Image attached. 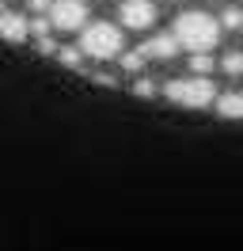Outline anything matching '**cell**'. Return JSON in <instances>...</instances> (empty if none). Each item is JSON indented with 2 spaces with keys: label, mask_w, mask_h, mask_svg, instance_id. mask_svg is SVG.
Returning <instances> with one entry per match:
<instances>
[{
  "label": "cell",
  "mask_w": 243,
  "mask_h": 251,
  "mask_svg": "<svg viewBox=\"0 0 243 251\" xmlns=\"http://www.w3.org/2000/svg\"><path fill=\"white\" fill-rule=\"evenodd\" d=\"M118 19H122V27H129V31H148L156 23V4L152 0H122Z\"/></svg>",
  "instance_id": "obj_5"
},
{
  "label": "cell",
  "mask_w": 243,
  "mask_h": 251,
  "mask_svg": "<svg viewBox=\"0 0 243 251\" xmlns=\"http://www.w3.org/2000/svg\"><path fill=\"white\" fill-rule=\"evenodd\" d=\"M141 53H145V61H148V57L171 61V57L179 53V42H175V34H156V38H148V42L141 46Z\"/></svg>",
  "instance_id": "obj_6"
},
{
  "label": "cell",
  "mask_w": 243,
  "mask_h": 251,
  "mask_svg": "<svg viewBox=\"0 0 243 251\" xmlns=\"http://www.w3.org/2000/svg\"><path fill=\"white\" fill-rule=\"evenodd\" d=\"M80 53L91 61H110L122 53V31L114 23H88L80 34Z\"/></svg>",
  "instance_id": "obj_3"
},
{
  "label": "cell",
  "mask_w": 243,
  "mask_h": 251,
  "mask_svg": "<svg viewBox=\"0 0 243 251\" xmlns=\"http://www.w3.org/2000/svg\"><path fill=\"white\" fill-rule=\"evenodd\" d=\"M175 42L179 50H190V53H209L217 42H220V23L205 12H182L175 19Z\"/></svg>",
  "instance_id": "obj_1"
},
{
  "label": "cell",
  "mask_w": 243,
  "mask_h": 251,
  "mask_svg": "<svg viewBox=\"0 0 243 251\" xmlns=\"http://www.w3.org/2000/svg\"><path fill=\"white\" fill-rule=\"evenodd\" d=\"M190 69H194L197 76H205V73H213V57L209 53H194V57H190Z\"/></svg>",
  "instance_id": "obj_13"
},
{
  "label": "cell",
  "mask_w": 243,
  "mask_h": 251,
  "mask_svg": "<svg viewBox=\"0 0 243 251\" xmlns=\"http://www.w3.org/2000/svg\"><path fill=\"white\" fill-rule=\"evenodd\" d=\"M27 31L34 34V38H49V23H46V16H34V19H27Z\"/></svg>",
  "instance_id": "obj_14"
},
{
  "label": "cell",
  "mask_w": 243,
  "mask_h": 251,
  "mask_svg": "<svg viewBox=\"0 0 243 251\" xmlns=\"http://www.w3.org/2000/svg\"><path fill=\"white\" fill-rule=\"evenodd\" d=\"M133 92H137V95H156V84H152V80H137Z\"/></svg>",
  "instance_id": "obj_15"
},
{
  "label": "cell",
  "mask_w": 243,
  "mask_h": 251,
  "mask_svg": "<svg viewBox=\"0 0 243 251\" xmlns=\"http://www.w3.org/2000/svg\"><path fill=\"white\" fill-rule=\"evenodd\" d=\"M49 4H53V0H30V12H38V16H46V12H49Z\"/></svg>",
  "instance_id": "obj_16"
},
{
  "label": "cell",
  "mask_w": 243,
  "mask_h": 251,
  "mask_svg": "<svg viewBox=\"0 0 243 251\" xmlns=\"http://www.w3.org/2000/svg\"><path fill=\"white\" fill-rule=\"evenodd\" d=\"M220 27H228V31L243 27V8H224V16H220Z\"/></svg>",
  "instance_id": "obj_12"
},
{
  "label": "cell",
  "mask_w": 243,
  "mask_h": 251,
  "mask_svg": "<svg viewBox=\"0 0 243 251\" xmlns=\"http://www.w3.org/2000/svg\"><path fill=\"white\" fill-rule=\"evenodd\" d=\"M49 27H57V31H84L88 27V4L84 0H53L49 4Z\"/></svg>",
  "instance_id": "obj_4"
},
{
  "label": "cell",
  "mask_w": 243,
  "mask_h": 251,
  "mask_svg": "<svg viewBox=\"0 0 243 251\" xmlns=\"http://www.w3.org/2000/svg\"><path fill=\"white\" fill-rule=\"evenodd\" d=\"M122 57V69L125 73H141V65H145V53L141 50H133V53H118Z\"/></svg>",
  "instance_id": "obj_11"
},
{
  "label": "cell",
  "mask_w": 243,
  "mask_h": 251,
  "mask_svg": "<svg viewBox=\"0 0 243 251\" xmlns=\"http://www.w3.org/2000/svg\"><path fill=\"white\" fill-rule=\"evenodd\" d=\"M213 107L220 118H243V92H224L213 99Z\"/></svg>",
  "instance_id": "obj_8"
},
{
  "label": "cell",
  "mask_w": 243,
  "mask_h": 251,
  "mask_svg": "<svg viewBox=\"0 0 243 251\" xmlns=\"http://www.w3.org/2000/svg\"><path fill=\"white\" fill-rule=\"evenodd\" d=\"M0 38H4V42H27V38H30L27 16H19V12H4V16H0Z\"/></svg>",
  "instance_id": "obj_7"
},
{
  "label": "cell",
  "mask_w": 243,
  "mask_h": 251,
  "mask_svg": "<svg viewBox=\"0 0 243 251\" xmlns=\"http://www.w3.org/2000/svg\"><path fill=\"white\" fill-rule=\"evenodd\" d=\"M4 12H8V8H4V4H0V16H4Z\"/></svg>",
  "instance_id": "obj_17"
},
{
  "label": "cell",
  "mask_w": 243,
  "mask_h": 251,
  "mask_svg": "<svg viewBox=\"0 0 243 251\" xmlns=\"http://www.w3.org/2000/svg\"><path fill=\"white\" fill-rule=\"evenodd\" d=\"M164 95L171 103H179V107L201 110V107H213L217 88H213L209 76H179V80H167L164 84Z\"/></svg>",
  "instance_id": "obj_2"
},
{
  "label": "cell",
  "mask_w": 243,
  "mask_h": 251,
  "mask_svg": "<svg viewBox=\"0 0 243 251\" xmlns=\"http://www.w3.org/2000/svg\"><path fill=\"white\" fill-rule=\"evenodd\" d=\"M220 69H224L228 76H243V53H240V50H232V53H224V61H220Z\"/></svg>",
  "instance_id": "obj_9"
},
{
  "label": "cell",
  "mask_w": 243,
  "mask_h": 251,
  "mask_svg": "<svg viewBox=\"0 0 243 251\" xmlns=\"http://www.w3.org/2000/svg\"><path fill=\"white\" fill-rule=\"evenodd\" d=\"M57 61H61V65H69V69H80L84 53H80V50H73V46H61V50H57Z\"/></svg>",
  "instance_id": "obj_10"
}]
</instances>
